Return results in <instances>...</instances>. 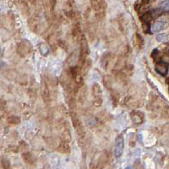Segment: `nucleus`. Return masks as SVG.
<instances>
[{"instance_id":"obj_1","label":"nucleus","mask_w":169,"mask_h":169,"mask_svg":"<svg viewBox=\"0 0 169 169\" xmlns=\"http://www.w3.org/2000/svg\"><path fill=\"white\" fill-rule=\"evenodd\" d=\"M102 89L100 86L95 83L92 86V95H93V104L96 107H100L103 103V99H102Z\"/></svg>"},{"instance_id":"obj_2","label":"nucleus","mask_w":169,"mask_h":169,"mask_svg":"<svg viewBox=\"0 0 169 169\" xmlns=\"http://www.w3.org/2000/svg\"><path fill=\"white\" fill-rule=\"evenodd\" d=\"M90 52L89 50V46L88 42L86 41V39L85 37H81V64H85L86 59L87 57V55Z\"/></svg>"},{"instance_id":"obj_3","label":"nucleus","mask_w":169,"mask_h":169,"mask_svg":"<svg viewBox=\"0 0 169 169\" xmlns=\"http://www.w3.org/2000/svg\"><path fill=\"white\" fill-rule=\"evenodd\" d=\"M124 147V140L122 136H118L115 140V145H114V156L116 157H120L123 153Z\"/></svg>"},{"instance_id":"obj_4","label":"nucleus","mask_w":169,"mask_h":169,"mask_svg":"<svg viewBox=\"0 0 169 169\" xmlns=\"http://www.w3.org/2000/svg\"><path fill=\"white\" fill-rule=\"evenodd\" d=\"M71 118H72V122H73V125L74 127V129H76V131H77V134L81 136V137H83L84 136V134H85V132H84V128H83V126L81 124V120H80V118H78V116L75 114V113H71Z\"/></svg>"},{"instance_id":"obj_5","label":"nucleus","mask_w":169,"mask_h":169,"mask_svg":"<svg viewBox=\"0 0 169 169\" xmlns=\"http://www.w3.org/2000/svg\"><path fill=\"white\" fill-rule=\"evenodd\" d=\"M168 63L167 62H163L160 61L157 62L155 65V69L157 73L159 74L162 76H167V74L168 73Z\"/></svg>"},{"instance_id":"obj_6","label":"nucleus","mask_w":169,"mask_h":169,"mask_svg":"<svg viewBox=\"0 0 169 169\" xmlns=\"http://www.w3.org/2000/svg\"><path fill=\"white\" fill-rule=\"evenodd\" d=\"M30 49H31V46L29 42H27V41H23L22 42H21V43L19 44V46H18L17 51H18V53H19L20 55L25 57V56H26L27 54H29Z\"/></svg>"},{"instance_id":"obj_7","label":"nucleus","mask_w":169,"mask_h":169,"mask_svg":"<svg viewBox=\"0 0 169 169\" xmlns=\"http://www.w3.org/2000/svg\"><path fill=\"white\" fill-rule=\"evenodd\" d=\"M91 7L96 11H100L105 7V1L104 0H91Z\"/></svg>"},{"instance_id":"obj_8","label":"nucleus","mask_w":169,"mask_h":169,"mask_svg":"<svg viewBox=\"0 0 169 169\" xmlns=\"http://www.w3.org/2000/svg\"><path fill=\"white\" fill-rule=\"evenodd\" d=\"M133 45L135 48L139 50L142 48L144 45V41H143V38L140 37L139 34H134V36L133 37Z\"/></svg>"},{"instance_id":"obj_9","label":"nucleus","mask_w":169,"mask_h":169,"mask_svg":"<svg viewBox=\"0 0 169 169\" xmlns=\"http://www.w3.org/2000/svg\"><path fill=\"white\" fill-rule=\"evenodd\" d=\"M71 75L78 84H80L81 81V73L80 69L78 67H74L71 69Z\"/></svg>"},{"instance_id":"obj_10","label":"nucleus","mask_w":169,"mask_h":169,"mask_svg":"<svg viewBox=\"0 0 169 169\" xmlns=\"http://www.w3.org/2000/svg\"><path fill=\"white\" fill-rule=\"evenodd\" d=\"M42 96H43V99H44L45 102H48V101H50L49 88H48V86L47 85L46 82H43V83H42Z\"/></svg>"},{"instance_id":"obj_11","label":"nucleus","mask_w":169,"mask_h":169,"mask_svg":"<svg viewBox=\"0 0 169 169\" xmlns=\"http://www.w3.org/2000/svg\"><path fill=\"white\" fill-rule=\"evenodd\" d=\"M166 26H167V22H165V21H156L152 25L151 30H152V32H158V31L164 29Z\"/></svg>"},{"instance_id":"obj_12","label":"nucleus","mask_w":169,"mask_h":169,"mask_svg":"<svg viewBox=\"0 0 169 169\" xmlns=\"http://www.w3.org/2000/svg\"><path fill=\"white\" fill-rule=\"evenodd\" d=\"M144 114H142L140 112H134L132 113V120L134 124H140L143 121V117Z\"/></svg>"},{"instance_id":"obj_13","label":"nucleus","mask_w":169,"mask_h":169,"mask_svg":"<svg viewBox=\"0 0 169 169\" xmlns=\"http://www.w3.org/2000/svg\"><path fill=\"white\" fill-rule=\"evenodd\" d=\"M111 61V56L110 53H106L103 58L102 59V66L104 69H107V67L109 66V64H110Z\"/></svg>"},{"instance_id":"obj_14","label":"nucleus","mask_w":169,"mask_h":169,"mask_svg":"<svg viewBox=\"0 0 169 169\" xmlns=\"http://www.w3.org/2000/svg\"><path fill=\"white\" fill-rule=\"evenodd\" d=\"M7 121L8 123L11 124H19L21 123V118H20V117H18V116L12 115V116H9V117L7 118Z\"/></svg>"},{"instance_id":"obj_15","label":"nucleus","mask_w":169,"mask_h":169,"mask_svg":"<svg viewBox=\"0 0 169 169\" xmlns=\"http://www.w3.org/2000/svg\"><path fill=\"white\" fill-rule=\"evenodd\" d=\"M151 57L153 58L155 61L157 63V62H160V61H162V56H160V52H159V50L158 49H155L154 51L152 52V53H151Z\"/></svg>"},{"instance_id":"obj_16","label":"nucleus","mask_w":169,"mask_h":169,"mask_svg":"<svg viewBox=\"0 0 169 169\" xmlns=\"http://www.w3.org/2000/svg\"><path fill=\"white\" fill-rule=\"evenodd\" d=\"M141 19H142L143 22L145 23V24H149V22H150V21H151V19H152L151 15V12H147L146 14H144Z\"/></svg>"},{"instance_id":"obj_17","label":"nucleus","mask_w":169,"mask_h":169,"mask_svg":"<svg viewBox=\"0 0 169 169\" xmlns=\"http://www.w3.org/2000/svg\"><path fill=\"white\" fill-rule=\"evenodd\" d=\"M40 52H41V53L43 56H46L49 52V48L45 43H42V44L40 45Z\"/></svg>"},{"instance_id":"obj_18","label":"nucleus","mask_w":169,"mask_h":169,"mask_svg":"<svg viewBox=\"0 0 169 169\" xmlns=\"http://www.w3.org/2000/svg\"><path fill=\"white\" fill-rule=\"evenodd\" d=\"M23 158L24 160L28 163H31L33 162V158H32V156L30 154L29 152H26V153H24L23 154Z\"/></svg>"},{"instance_id":"obj_19","label":"nucleus","mask_w":169,"mask_h":169,"mask_svg":"<svg viewBox=\"0 0 169 169\" xmlns=\"http://www.w3.org/2000/svg\"><path fill=\"white\" fill-rule=\"evenodd\" d=\"M161 9L162 10V12H168L169 6H168V0L164 1L161 5Z\"/></svg>"},{"instance_id":"obj_20","label":"nucleus","mask_w":169,"mask_h":169,"mask_svg":"<svg viewBox=\"0 0 169 169\" xmlns=\"http://www.w3.org/2000/svg\"><path fill=\"white\" fill-rule=\"evenodd\" d=\"M2 166L4 169H10V162L7 159H3L2 160Z\"/></svg>"},{"instance_id":"obj_21","label":"nucleus","mask_w":169,"mask_h":169,"mask_svg":"<svg viewBox=\"0 0 169 169\" xmlns=\"http://www.w3.org/2000/svg\"><path fill=\"white\" fill-rule=\"evenodd\" d=\"M111 96H112V103H114V104H116L117 105V103L118 102V95L114 91V92H112V94H111Z\"/></svg>"},{"instance_id":"obj_22","label":"nucleus","mask_w":169,"mask_h":169,"mask_svg":"<svg viewBox=\"0 0 169 169\" xmlns=\"http://www.w3.org/2000/svg\"><path fill=\"white\" fill-rule=\"evenodd\" d=\"M167 38H168V36H167V35H165V34H162V35L157 36V37H156V40H157L158 42H163V41H165Z\"/></svg>"},{"instance_id":"obj_23","label":"nucleus","mask_w":169,"mask_h":169,"mask_svg":"<svg viewBox=\"0 0 169 169\" xmlns=\"http://www.w3.org/2000/svg\"><path fill=\"white\" fill-rule=\"evenodd\" d=\"M5 106H6L5 101H4L3 99H0V111L4 110L5 108Z\"/></svg>"},{"instance_id":"obj_24","label":"nucleus","mask_w":169,"mask_h":169,"mask_svg":"<svg viewBox=\"0 0 169 169\" xmlns=\"http://www.w3.org/2000/svg\"><path fill=\"white\" fill-rule=\"evenodd\" d=\"M155 0H142L143 4H147V3H150V2H154Z\"/></svg>"},{"instance_id":"obj_25","label":"nucleus","mask_w":169,"mask_h":169,"mask_svg":"<svg viewBox=\"0 0 169 169\" xmlns=\"http://www.w3.org/2000/svg\"><path fill=\"white\" fill-rule=\"evenodd\" d=\"M125 169H133L132 167H127Z\"/></svg>"},{"instance_id":"obj_26","label":"nucleus","mask_w":169,"mask_h":169,"mask_svg":"<svg viewBox=\"0 0 169 169\" xmlns=\"http://www.w3.org/2000/svg\"><path fill=\"white\" fill-rule=\"evenodd\" d=\"M1 52H1V48H0V54H1Z\"/></svg>"}]
</instances>
